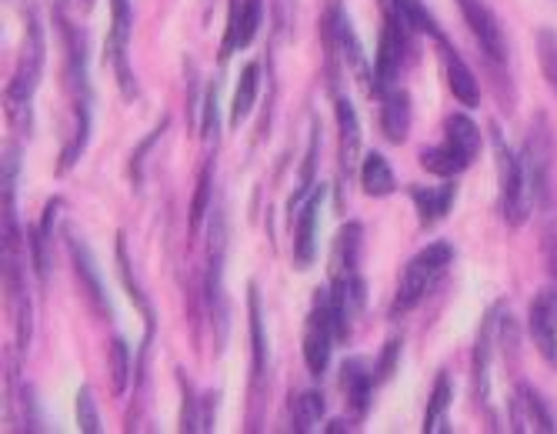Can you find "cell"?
Returning <instances> with one entry per match:
<instances>
[{"instance_id": "cell-29", "label": "cell", "mask_w": 557, "mask_h": 434, "mask_svg": "<svg viewBox=\"0 0 557 434\" xmlns=\"http://www.w3.org/2000/svg\"><path fill=\"white\" fill-rule=\"evenodd\" d=\"M324 421V398L318 395V392H304V395H297L294 398V405H290V424H294V431H314L318 424Z\"/></svg>"}, {"instance_id": "cell-18", "label": "cell", "mask_w": 557, "mask_h": 434, "mask_svg": "<svg viewBox=\"0 0 557 434\" xmlns=\"http://www.w3.org/2000/svg\"><path fill=\"white\" fill-rule=\"evenodd\" d=\"M61 198H50L44 214L30 224L27 231V255H30V268L40 281L50 277V237H54V224H58V214H61Z\"/></svg>"}, {"instance_id": "cell-31", "label": "cell", "mask_w": 557, "mask_h": 434, "mask_svg": "<svg viewBox=\"0 0 557 434\" xmlns=\"http://www.w3.org/2000/svg\"><path fill=\"white\" fill-rule=\"evenodd\" d=\"M211 181H214V158L205 161V168H200V177H197V187H194V201H190V234H197L200 221L208 218V208H211Z\"/></svg>"}, {"instance_id": "cell-37", "label": "cell", "mask_w": 557, "mask_h": 434, "mask_svg": "<svg viewBox=\"0 0 557 434\" xmlns=\"http://www.w3.org/2000/svg\"><path fill=\"white\" fill-rule=\"evenodd\" d=\"M397 358H400V337H391L387 348L381 351V361H377V368H374V377H377V384H384V381H391V377H394Z\"/></svg>"}, {"instance_id": "cell-35", "label": "cell", "mask_w": 557, "mask_h": 434, "mask_svg": "<svg viewBox=\"0 0 557 434\" xmlns=\"http://www.w3.org/2000/svg\"><path fill=\"white\" fill-rule=\"evenodd\" d=\"M77 424H81L84 434H97L100 431V411L94 405V392L87 388V384L77 392Z\"/></svg>"}, {"instance_id": "cell-34", "label": "cell", "mask_w": 557, "mask_h": 434, "mask_svg": "<svg viewBox=\"0 0 557 434\" xmlns=\"http://www.w3.org/2000/svg\"><path fill=\"white\" fill-rule=\"evenodd\" d=\"M218 114H221V108H218V84L211 80L208 90H205V111H200V131H197L200 137H208V140L218 137V131H221Z\"/></svg>"}, {"instance_id": "cell-24", "label": "cell", "mask_w": 557, "mask_h": 434, "mask_svg": "<svg viewBox=\"0 0 557 434\" xmlns=\"http://www.w3.org/2000/svg\"><path fill=\"white\" fill-rule=\"evenodd\" d=\"M361 237H364V227L358 221L341 224V231L334 234V245H331V277L361 271Z\"/></svg>"}, {"instance_id": "cell-16", "label": "cell", "mask_w": 557, "mask_h": 434, "mask_svg": "<svg viewBox=\"0 0 557 434\" xmlns=\"http://www.w3.org/2000/svg\"><path fill=\"white\" fill-rule=\"evenodd\" d=\"M337 388L344 395V405H347V414L350 421H361L371 408V395L377 388V377H374V368L364 361V358H347L337 371Z\"/></svg>"}, {"instance_id": "cell-11", "label": "cell", "mask_w": 557, "mask_h": 434, "mask_svg": "<svg viewBox=\"0 0 557 434\" xmlns=\"http://www.w3.org/2000/svg\"><path fill=\"white\" fill-rule=\"evenodd\" d=\"M247 318H250V398L264 401L268 388V368H271V345H268V324H264V298L258 281L247 284Z\"/></svg>"}, {"instance_id": "cell-7", "label": "cell", "mask_w": 557, "mask_h": 434, "mask_svg": "<svg viewBox=\"0 0 557 434\" xmlns=\"http://www.w3.org/2000/svg\"><path fill=\"white\" fill-rule=\"evenodd\" d=\"M224 258H227V218H224V211H214V214H211V224H208L205 305H208V311H211L218 351H224L227 334H231V311H227V298H224Z\"/></svg>"}, {"instance_id": "cell-19", "label": "cell", "mask_w": 557, "mask_h": 434, "mask_svg": "<svg viewBox=\"0 0 557 434\" xmlns=\"http://www.w3.org/2000/svg\"><path fill=\"white\" fill-rule=\"evenodd\" d=\"M441 54H444V74H447V87H450V94L458 98L468 111L471 108H481V84H478V77H474V71L468 67V61L454 51V44L444 37L441 40Z\"/></svg>"}, {"instance_id": "cell-10", "label": "cell", "mask_w": 557, "mask_h": 434, "mask_svg": "<svg viewBox=\"0 0 557 434\" xmlns=\"http://www.w3.org/2000/svg\"><path fill=\"white\" fill-rule=\"evenodd\" d=\"M334 342L337 337V321H334V311H331V301L327 295H318L308 321H304V361H308V371L314 377H324L327 364H331V351H334Z\"/></svg>"}, {"instance_id": "cell-20", "label": "cell", "mask_w": 557, "mask_h": 434, "mask_svg": "<svg viewBox=\"0 0 557 434\" xmlns=\"http://www.w3.org/2000/svg\"><path fill=\"white\" fill-rule=\"evenodd\" d=\"M511 427L515 431H541V434H554V414L547 411L544 398L531 388V384H521L511 398Z\"/></svg>"}, {"instance_id": "cell-3", "label": "cell", "mask_w": 557, "mask_h": 434, "mask_svg": "<svg viewBox=\"0 0 557 434\" xmlns=\"http://www.w3.org/2000/svg\"><path fill=\"white\" fill-rule=\"evenodd\" d=\"M494 140V161H497V181H500V214L508 227H521L531 218L534 204V184L524 151L518 154L508 140H504L500 127L491 131Z\"/></svg>"}, {"instance_id": "cell-1", "label": "cell", "mask_w": 557, "mask_h": 434, "mask_svg": "<svg viewBox=\"0 0 557 434\" xmlns=\"http://www.w3.org/2000/svg\"><path fill=\"white\" fill-rule=\"evenodd\" d=\"M64 44H67V84L74 90V137L64 144V151L58 158V177H64L67 171L77 168L90 131H94V94H90V80H87V37L81 27H74L71 21H58Z\"/></svg>"}, {"instance_id": "cell-12", "label": "cell", "mask_w": 557, "mask_h": 434, "mask_svg": "<svg viewBox=\"0 0 557 434\" xmlns=\"http://www.w3.org/2000/svg\"><path fill=\"white\" fill-rule=\"evenodd\" d=\"M261 24H264V0H231L218 61L227 64L234 51H244V47L255 44V37L261 34Z\"/></svg>"}, {"instance_id": "cell-4", "label": "cell", "mask_w": 557, "mask_h": 434, "mask_svg": "<svg viewBox=\"0 0 557 434\" xmlns=\"http://www.w3.org/2000/svg\"><path fill=\"white\" fill-rule=\"evenodd\" d=\"M381 4V40H377V58H374V74L371 84L377 90L397 87V77L411 58V40L421 37L408 14L400 11L397 0H377Z\"/></svg>"}, {"instance_id": "cell-30", "label": "cell", "mask_w": 557, "mask_h": 434, "mask_svg": "<svg viewBox=\"0 0 557 434\" xmlns=\"http://www.w3.org/2000/svg\"><path fill=\"white\" fill-rule=\"evenodd\" d=\"M117 274H121V284H124L127 298H131L144 314L154 318V308H150V301H144V292H140L137 277H134V264H131V251H127V237H124V234H117Z\"/></svg>"}, {"instance_id": "cell-6", "label": "cell", "mask_w": 557, "mask_h": 434, "mask_svg": "<svg viewBox=\"0 0 557 434\" xmlns=\"http://www.w3.org/2000/svg\"><path fill=\"white\" fill-rule=\"evenodd\" d=\"M450 261H454V248L447 240H431L428 248H421L408 264H404L400 281H397V295L391 305V318L397 321L404 314H411L431 295V287L450 268Z\"/></svg>"}, {"instance_id": "cell-8", "label": "cell", "mask_w": 557, "mask_h": 434, "mask_svg": "<svg viewBox=\"0 0 557 434\" xmlns=\"http://www.w3.org/2000/svg\"><path fill=\"white\" fill-rule=\"evenodd\" d=\"M131 30H134V4L131 0H111V30H108V64L114 67L117 87L127 101H137V80H134V67H131Z\"/></svg>"}, {"instance_id": "cell-17", "label": "cell", "mask_w": 557, "mask_h": 434, "mask_svg": "<svg viewBox=\"0 0 557 434\" xmlns=\"http://www.w3.org/2000/svg\"><path fill=\"white\" fill-rule=\"evenodd\" d=\"M71 258H74V271H77V277H81V284H84V292H87V298H90L97 318H100V321H111V318H114V305H111V298H108L104 277H100L97 261H94L90 248L84 245L81 237H71Z\"/></svg>"}, {"instance_id": "cell-22", "label": "cell", "mask_w": 557, "mask_h": 434, "mask_svg": "<svg viewBox=\"0 0 557 434\" xmlns=\"http://www.w3.org/2000/svg\"><path fill=\"white\" fill-rule=\"evenodd\" d=\"M454 198H458V184L450 177H444V184H434V187H424V184L411 187V201L424 227H434L437 221H444L454 208Z\"/></svg>"}, {"instance_id": "cell-14", "label": "cell", "mask_w": 557, "mask_h": 434, "mask_svg": "<svg viewBox=\"0 0 557 434\" xmlns=\"http://www.w3.org/2000/svg\"><path fill=\"white\" fill-rule=\"evenodd\" d=\"M324 195H327V187L318 184L294 211V268L297 271H308L318 258V221H321Z\"/></svg>"}, {"instance_id": "cell-38", "label": "cell", "mask_w": 557, "mask_h": 434, "mask_svg": "<svg viewBox=\"0 0 557 434\" xmlns=\"http://www.w3.org/2000/svg\"><path fill=\"white\" fill-rule=\"evenodd\" d=\"M218 392H205L197 405V431H214V411H218Z\"/></svg>"}, {"instance_id": "cell-32", "label": "cell", "mask_w": 557, "mask_h": 434, "mask_svg": "<svg viewBox=\"0 0 557 434\" xmlns=\"http://www.w3.org/2000/svg\"><path fill=\"white\" fill-rule=\"evenodd\" d=\"M108 361H111V388H114V395L121 398L124 392H127V384H131V348H127V342L124 337H114L111 342V355H108Z\"/></svg>"}, {"instance_id": "cell-9", "label": "cell", "mask_w": 557, "mask_h": 434, "mask_svg": "<svg viewBox=\"0 0 557 434\" xmlns=\"http://www.w3.org/2000/svg\"><path fill=\"white\" fill-rule=\"evenodd\" d=\"M324 47H327V58H334V67L337 64H347L354 74L368 77V61H364V47L354 34V24L347 17V8L344 0H331L327 11H324Z\"/></svg>"}, {"instance_id": "cell-25", "label": "cell", "mask_w": 557, "mask_h": 434, "mask_svg": "<svg viewBox=\"0 0 557 434\" xmlns=\"http://www.w3.org/2000/svg\"><path fill=\"white\" fill-rule=\"evenodd\" d=\"M450 401H454V381L447 371H441L434 377V388L428 398V411H424V434H447L450 431Z\"/></svg>"}, {"instance_id": "cell-33", "label": "cell", "mask_w": 557, "mask_h": 434, "mask_svg": "<svg viewBox=\"0 0 557 434\" xmlns=\"http://www.w3.org/2000/svg\"><path fill=\"white\" fill-rule=\"evenodd\" d=\"M537 61L544 77L557 90V30H537Z\"/></svg>"}, {"instance_id": "cell-26", "label": "cell", "mask_w": 557, "mask_h": 434, "mask_svg": "<svg viewBox=\"0 0 557 434\" xmlns=\"http://www.w3.org/2000/svg\"><path fill=\"white\" fill-rule=\"evenodd\" d=\"M337 127H341V171L347 177L361 154V124L347 98H337Z\"/></svg>"}, {"instance_id": "cell-23", "label": "cell", "mask_w": 557, "mask_h": 434, "mask_svg": "<svg viewBox=\"0 0 557 434\" xmlns=\"http://www.w3.org/2000/svg\"><path fill=\"white\" fill-rule=\"evenodd\" d=\"M381 134L387 137V144H404L411 131V98L408 90L400 87H387L381 90Z\"/></svg>"}, {"instance_id": "cell-27", "label": "cell", "mask_w": 557, "mask_h": 434, "mask_svg": "<svg viewBox=\"0 0 557 434\" xmlns=\"http://www.w3.org/2000/svg\"><path fill=\"white\" fill-rule=\"evenodd\" d=\"M258 94H261V64H258V61H250V64L240 71V80H237V90H234L231 127H240L250 114H255Z\"/></svg>"}, {"instance_id": "cell-5", "label": "cell", "mask_w": 557, "mask_h": 434, "mask_svg": "<svg viewBox=\"0 0 557 434\" xmlns=\"http://www.w3.org/2000/svg\"><path fill=\"white\" fill-rule=\"evenodd\" d=\"M481 127L468 114H450L444 121V144L421 151V168L434 177H458L481 158Z\"/></svg>"}, {"instance_id": "cell-21", "label": "cell", "mask_w": 557, "mask_h": 434, "mask_svg": "<svg viewBox=\"0 0 557 434\" xmlns=\"http://www.w3.org/2000/svg\"><path fill=\"white\" fill-rule=\"evenodd\" d=\"M500 311H504V305H494L484 314V324L478 331V345H474V388H478V401L481 405L491 398V355H494V345H497Z\"/></svg>"}, {"instance_id": "cell-2", "label": "cell", "mask_w": 557, "mask_h": 434, "mask_svg": "<svg viewBox=\"0 0 557 434\" xmlns=\"http://www.w3.org/2000/svg\"><path fill=\"white\" fill-rule=\"evenodd\" d=\"M24 21H27V30H24L14 77L8 84V111H11L14 127L27 134L30 131V101H34V90L40 84V74H44L47 47H44V21H40L37 8H27Z\"/></svg>"}, {"instance_id": "cell-13", "label": "cell", "mask_w": 557, "mask_h": 434, "mask_svg": "<svg viewBox=\"0 0 557 434\" xmlns=\"http://www.w3.org/2000/svg\"><path fill=\"white\" fill-rule=\"evenodd\" d=\"M458 8L478 40V47L484 51L487 61H494L497 67L508 64V37H504L500 21L494 17V11L484 4V0H458Z\"/></svg>"}, {"instance_id": "cell-15", "label": "cell", "mask_w": 557, "mask_h": 434, "mask_svg": "<svg viewBox=\"0 0 557 434\" xmlns=\"http://www.w3.org/2000/svg\"><path fill=\"white\" fill-rule=\"evenodd\" d=\"M528 334L537 355L557 368V287H544L528 308Z\"/></svg>"}, {"instance_id": "cell-36", "label": "cell", "mask_w": 557, "mask_h": 434, "mask_svg": "<svg viewBox=\"0 0 557 434\" xmlns=\"http://www.w3.org/2000/svg\"><path fill=\"white\" fill-rule=\"evenodd\" d=\"M164 131H168V117H164L154 131H150V137H144V140L137 144V148H134V154H131V181H134V184H140V164H144V154H150V148H154V144L164 137Z\"/></svg>"}, {"instance_id": "cell-28", "label": "cell", "mask_w": 557, "mask_h": 434, "mask_svg": "<svg viewBox=\"0 0 557 434\" xmlns=\"http://www.w3.org/2000/svg\"><path fill=\"white\" fill-rule=\"evenodd\" d=\"M361 190H364L368 198H387V195H394V190H397V177H394V171H391L384 154L371 151L364 158V164H361Z\"/></svg>"}]
</instances>
